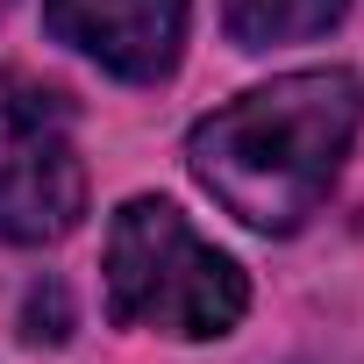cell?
Here are the masks:
<instances>
[{
	"label": "cell",
	"mask_w": 364,
	"mask_h": 364,
	"mask_svg": "<svg viewBox=\"0 0 364 364\" xmlns=\"http://www.w3.org/2000/svg\"><path fill=\"white\" fill-rule=\"evenodd\" d=\"M357 122H364V86L350 72H286L215 107L193 129L186 157H193V178L236 222L286 236L328 200L357 143Z\"/></svg>",
	"instance_id": "obj_1"
},
{
	"label": "cell",
	"mask_w": 364,
	"mask_h": 364,
	"mask_svg": "<svg viewBox=\"0 0 364 364\" xmlns=\"http://www.w3.org/2000/svg\"><path fill=\"white\" fill-rule=\"evenodd\" d=\"M250 307L236 257L200 243L171 200H129L107 229V314L122 328H157L178 343L229 336Z\"/></svg>",
	"instance_id": "obj_2"
},
{
	"label": "cell",
	"mask_w": 364,
	"mask_h": 364,
	"mask_svg": "<svg viewBox=\"0 0 364 364\" xmlns=\"http://www.w3.org/2000/svg\"><path fill=\"white\" fill-rule=\"evenodd\" d=\"M86 215V171L58 122L0 107V243H58Z\"/></svg>",
	"instance_id": "obj_3"
},
{
	"label": "cell",
	"mask_w": 364,
	"mask_h": 364,
	"mask_svg": "<svg viewBox=\"0 0 364 364\" xmlns=\"http://www.w3.org/2000/svg\"><path fill=\"white\" fill-rule=\"evenodd\" d=\"M43 22L129 86H157L186 50V0H43Z\"/></svg>",
	"instance_id": "obj_4"
},
{
	"label": "cell",
	"mask_w": 364,
	"mask_h": 364,
	"mask_svg": "<svg viewBox=\"0 0 364 364\" xmlns=\"http://www.w3.org/2000/svg\"><path fill=\"white\" fill-rule=\"evenodd\" d=\"M350 0H229V36L236 50H272V43H300V36H328L343 22Z\"/></svg>",
	"instance_id": "obj_5"
},
{
	"label": "cell",
	"mask_w": 364,
	"mask_h": 364,
	"mask_svg": "<svg viewBox=\"0 0 364 364\" xmlns=\"http://www.w3.org/2000/svg\"><path fill=\"white\" fill-rule=\"evenodd\" d=\"M22 328H29L36 343H65V336H72V300H65V286H58V279L29 293V307H22Z\"/></svg>",
	"instance_id": "obj_6"
},
{
	"label": "cell",
	"mask_w": 364,
	"mask_h": 364,
	"mask_svg": "<svg viewBox=\"0 0 364 364\" xmlns=\"http://www.w3.org/2000/svg\"><path fill=\"white\" fill-rule=\"evenodd\" d=\"M8 8H15V0H0V15H8Z\"/></svg>",
	"instance_id": "obj_7"
}]
</instances>
